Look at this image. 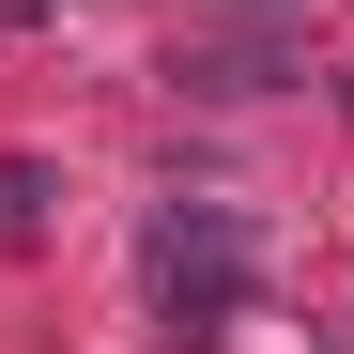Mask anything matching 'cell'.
Segmentation results:
<instances>
[{"label":"cell","mask_w":354,"mask_h":354,"mask_svg":"<svg viewBox=\"0 0 354 354\" xmlns=\"http://www.w3.org/2000/svg\"><path fill=\"white\" fill-rule=\"evenodd\" d=\"M139 277H154V308L169 324H231V308H247V216H231V201H169L154 231H139Z\"/></svg>","instance_id":"1"},{"label":"cell","mask_w":354,"mask_h":354,"mask_svg":"<svg viewBox=\"0 0 354 354\" xmlns=\"http://www.w3.org/2000/svg\"><path fill=\"white\" fill-rule=\"evenodd\" d=\"M31 201H46V169H31V154H0V231H31Z\"/></svg>","instance_id":"3"},{"label":"cell","mask_w":354,"mask_h":354,"mask_svg":"<svg viewBox=\"0 0 354 354\" xmlns=\"http://www.w3.org/2000/svg\"><path fill=\"white\" fill-rule=\"evenodd\" d=\"M277 62H292V46H277V16H231V31H201V46H185V77H201V93H262Z\"/></svg>","instance_id":"2"}]
</instances>
